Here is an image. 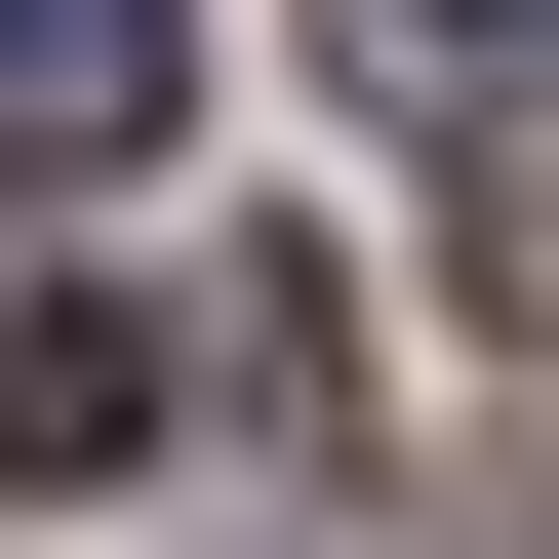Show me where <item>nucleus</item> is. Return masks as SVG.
I'll use <instances>...</instances> for the list:
<instances>
[{"mask_svg":"<svg viewBox=\"0 0 559 559\" xmlns=\"http://www.w3.org/2000/svg\"><path fill=\"white\" fill-rule=\"evenodd\" d=\"M360 81L440 120V160H479V280L559 320V40H520V0H360Z\"/></svg>","mask_w":559,"mask_h":559,"instance_id":"1","label":"nucleus"},{"mask_svg":"<svg viewBox=\"0 0 559 559\" xmlns=\"http://www.w3.org/2000/svg\"><path fill=\"white\" fill-rule=\"evenodd\" d=\"M160 81H200V0H0V160H160Z\"/></svg>","mask_w":559,"mask_h":559,"instance_id":"2","label":"nucleus"},{"mask_svg":"<svg viewBox=\"0 0 559 559\" xmlns=\"http://www.w3.org/2000/svg\"><path fill=\"white\" fill-rule=\"evenodd\" d=\"M120 400H160V360H120L81 280H0V479H120Z\"/></svg>","mask_w":559,"mask_h":559,"instance_id":"3","label":"nucleus"}]
</instances>
